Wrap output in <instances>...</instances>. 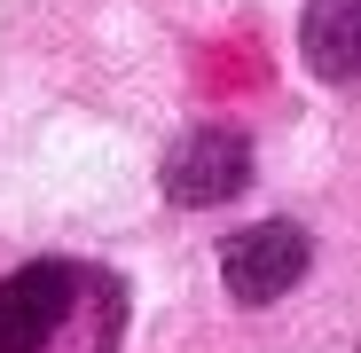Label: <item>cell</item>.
Here are the masks:
<instances>
[{
  "label": "cell",
  "mask_w": 361,
  "mask_h": 353,
  "mask_svg": "<svg viewBox=\"0 0 361 353\" xmlns=\"http://www.w3.org/2000/svg\"><path fill=\"white\" fill-rule=\"evenodd\" d=\"M307 259H314L307 228H290V220H259V228H235L228 244H220V283H228L235 306H275L283 290H298Z\"/></svg>",
  "instance_id": "2"
},
{
  "label": "cell",
  "mask_w": 361,
  "mask_h": 353,
  "mask_svg": "<svg viewBox=\"0 0 361 353\" xmlns=\"http://www.w3.org/2000/svg\"><path fill=\"white\" fill-rule=\"evenodd\" d=\"M118 322L126 290L87 259H32L0 283V353H110Z\"/></svg>",
  "instance_id": "1"
},
{
  "label": "cell",
  "mask_w": 361,
  "mask_h": 353,
  "mask_svg": "<svg viewBox=\"0 0 361 353\" xmlns=\"http://www.w3.org/2000/svg\"><path fill=\"white\" fill-rule=\"evenodd\" d=\"M307 63L338 87H353V63H361V47H353V0H307Z\"/></svg>",
  "instance_id": "4"
},
{
  "label": "cell",
  "mask_w": 361,
  "mask_h": 353,
  "mask_svg": "<svg viewBox=\"0 0 361 353\" xmlns=\"http://www.w3.org/2000/svg\"><path fill=\"white\" fill-rule=\"evenodd\" d=\"M252 181V134L244 126H189L165 157V197L173 204H228Z\"/></svg>",
  "instance_id": "3"
}]
</instances>
